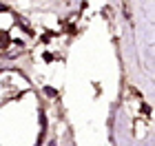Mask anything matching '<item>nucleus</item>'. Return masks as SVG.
I'll return each instance as SVG.
<instances>
[{
    "mask_svg": "<svg viewBox=\"0 0 155 146\" xmlns=\"http://www.w3.org/2000/svg\"><path fill=\"white\" fill-rule=\"evenodd\" d=\"M45 91H47V95H51V97L55 95V89H49V86H47V89H45Z\"/></svg>",
    "mask_w": 155,
    "mask_h": 146,
    "instance_id": "obj_1",
    "label": "nucleus"
}]
</instances>
